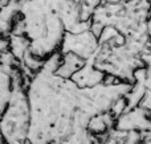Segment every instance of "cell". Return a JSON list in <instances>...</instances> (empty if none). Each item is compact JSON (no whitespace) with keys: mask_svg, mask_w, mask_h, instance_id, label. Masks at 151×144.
I'll return each instance as SVG.
<instances>
[{"mask_svg":"<svg viewBox=\"0 0 151 144\" xmlns=\"http://www.w3.org/2000/svg\"><path fill=\"white\" fill-rule=\"evenodd\" d=\"M149 24H150V26H151V13H150V17H149Z\"/></svg>","mask_w":151,"mask_h":144,"instance_id":"cell-18","label":"cell"},{"mask_svg":"<svg viewBox=\"0 0 151 144\" xmlns=\"http://www.w3.org/2000/svg\"><path fill=\"white\" fill-rule=\"evenodd\" d=\"M114 128L121 131H139L141 134L151 132V114L141 106L127 108L115 119Z\"/></svg>","mask_w":151,"mask_h":144,"instance_id":"cell-5","label":"cell"},{"mask_svg":"<svg viewBox=\"0 0 151 144\" xmlns=\"http://www.w3.org/2000/svg\"><path fill=\"white\" fill-rule=\"evenodd\" d=\"M141 107L146 108V110L151 114V93H150V91H147V93H146V95H145V98L142 99V102H141Z\"/></svg>","mask_w":151,"mask_h":144,"instance_id":"cell-13","label":"cell"},{"mask_svg":"<svg viewBox=\"0 0 151 144\" xmlns=\"http://www.w3.org/2000/svg\"><path fill=\"white\" fill-rule=\"evenodd\" d=\"M29 44H31V41L25 34H8V50L20 62L23 60L24 54L29 50Z\"/></svg>","mask_w":151,"mask_h":144,"instance_id":"cell-10","label":"cell"},{"mask_svg":"<svg viewBox=\"0 0 151 144\" xmlns=\"http://www.w3.org/2000/svg\"><path fill=\"white\" fill-rule=\"evenodd\" d=\"M114 124L115 118L110 114V111H105L96 114L89 119L88 131L97 138H105L110 130L114 128Z\"/></svg>","mask_w":151,"mask_h":144,"instance_id":"cell-7","label":"cell"},{"mask_svg":"<svg viewBox=\"0 0 151 144\" xmlns=\"http://www.w3.org/2000/svg\"><path fill=\"white\" fill-rule=\"evenodd\" d=\"M106 3H123V1H127V0H104Z\"/></svg>","mask_w":151,"mask_h":144,"instance_id":"cell-17","label":"cell"},{"mask_svg":"<svg viewBox=\"0 0 151 144\" xmlns=\"http://www.w3.org/2000/svg\"><path fill=\"white\" fill-rule=\"evenodd\" d=\"M127 110V102H126V98L125 97H121L118 98L117 101H114L113 102V105L110 106V114H111L113 116H114L115 119L118 118V116L121 115V114H123L125 111Z\"/></svg>","mask_w":151,"mask_h":144,"instance_id":"cell-12","label":"cell"},{"mask_svg":"<svg viewBox=\"0 0 151 144\" xmlns=\"http://www.w3.org/2000/svg\"><path fill=\"white\" fill-rule=\"evenodd\" d=\"M85 63V60L78 57L74 53H63L61 63L56 70V74L63 78H72V76L78 71Z\"/></svg>","mask_w":151,"mask_h":144,"instance_id":"cell-9","label":"cell"},{"mask_svg":"<svg viewBox=\"0 0 151 144\" xmlns=\"http://www.w3.org/2000/svg\"><path fill=\"white\" fill-rule=\"evenodd\" d=\"M98 48V38L94 36L90 29H88L78 33L65 32L58 50L61 53H74L86 61L96 56Z\"/></svg>","mask_w":151,"mask_h":144,"instance_id":"cell-4","label":"cell"},{"mask_svg":"<svg viewBox=\"0 0 151 144\" xmlns=\"http://www.w3.org/2000/svg\"><path fill=\"white\" fill-rule=\"evenodd\" d=\"M20 66H8L0 62V118L7 107L12 93V71Z\"/></svg>","mask_w":151,"mask_h":144,"instance_id":"cell-8","label":"cell"},{"mask_svg":"<svg viewBox=\"0 0 151 144\" xmlns=\"http://www.w3.org/2000/svg\"><path fill=\"white\" fill-rule=\"evenodd\" d=\"M94 65L105 74L115 76L129 83L134 81V70L145 66L139 56L129 50L125 44H101L94 56Z\"/></svg>","mask_w":151,"mask_h":144,"instance_id":"cell-3","label":"cell"},{"mask_svg":"<svg viewBox=\"0 0 151 144\" xmlns=\"http://www.w3.org/2000/svg\"><path fill=\"white\" fill-rule=\"evenodd\" d=\"M104 78L105 73L94 65V57H91L85 61L83 66L78 71H76L70 79L78 87L86 89V87H93L96 85H99L104 81Z\"/></svg>","mask_w":151,"mask_h":144,"instance_id":"cell-6","label":"cell"},{"mask_svg":"<svg viewBox=\"0 0 151 144\" xmlns=\"http://www.w3.org/2000/svg\"><path fill=\"white\" fill-rule=\"evenodd\" d=\"M142 144H151V132L142 134Z\"/></svg>","mask_w":151,"mask_h":144,"instance_id":"cell-16","label":"cell"},{"mask_svg":"<svg viewBox=\"0 0 151 144\" xmlns=\"http://www.w3.org/2000/svg\"><path fill=\"white\" fill-rule=\"evenodd\" d=\"M80 87L41 66L28 83L29 144L58 143L73 130Z\"/></svg>","mask_w":151,"mask_h":144,"instance_id":"cell-1","label":"cell"},{"mask_svg":"<svg viewBox=\"0 0 151 144\" xmlns=\"http://www.w3.org/2000/svg\"><path fill=\"white\" fill-rule=\"evenodd\" d=\"M147 71H146V79H145V85H146L147 91L151 93V65L146 66Z\"/></svg>","mask_w":151,"mask_h":144,"instance_id":"cell-14","label":"cell"},{"mask_svg":"<svg viewBox=\"0 0 151 144\" xmlns=\"http://www.w3.org/2000/svg\"><path fill=\"white\" fill-rule=\"evenodd\" d=\"M123 135H125V131H121V130L117 128H111L107 135L105 136L102 144H123Z\"/></svg>","mask_w":151,"mask_h":144,"instance_id":"cell-11","label":"cell"},{"mask_svg":"<svg viewBox=\"0 0 151 144\" xmlns=\"http://www.w3.org/2000/svg\"><path fill=\"white\" fill-rule=\"evenodd\" d=\"M24 81H29L21 73L20 68L12 71V93L0 118V132L7 144H29V103Z\"/></svg>","mask_w":151,"mask_h":144,"instance_id":"cell-2","label":"cell"},{"mask_svg":"<svg viewBox=\"0 0 151 144\" xmlns=\"http://www.w3.org/2000/svg\"><path fill=\"white\" fill-rule=\"evenodd\" d=\"M81 1L85 3L86 5H89V7H91V8H96V7H98L104 0H81Z\"/></svg>","mask_w":151,"mask_h":144,"instance_id":"cell-15","label":"cell"}]
</instances>
